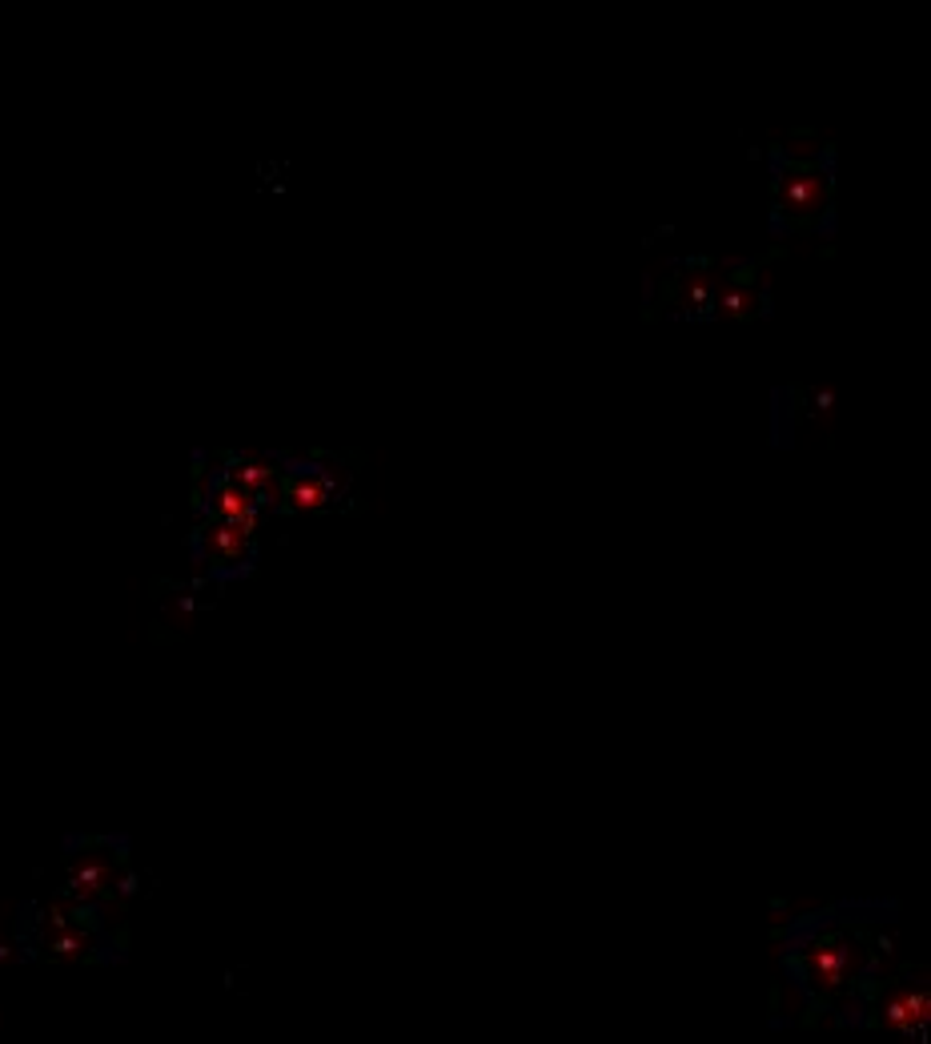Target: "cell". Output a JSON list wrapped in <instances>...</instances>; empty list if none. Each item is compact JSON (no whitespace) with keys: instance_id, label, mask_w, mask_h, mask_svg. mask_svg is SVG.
Listing matches in <instances>:
<instances>
[{"instance_id":"obj_1","label":"cell","mask_w":931,"mask_h":1044,"mask_svg":"<svg viewBox=\"0 0 931 1044\" xmlns=\"http://www.w3.org/2000/svg\"><path fill=\"white\" fill-rule=\"evenodd\" d=\"M827 169H819V153L787 157L775 165V217H787V229H819V213H827Z\"/></svg>"}]
</instances>
